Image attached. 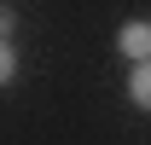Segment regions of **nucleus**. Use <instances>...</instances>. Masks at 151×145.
<instances>
[{
  "label": "nucleus",
  "mask_w": 151,
  "mask_h": 145,
  "mask_svg": "<svg viewBox=\"0 0 151 145\" xmlns=\"http://www.w3.org/2000/svg\"><path fill=\"white\" fill-rule=\"evenodd\" d=\"M12 23H18V18H12V6H0V41L12 35Z\"/></svg>",
  "instance_id": "20e7f679"
},
{
  "label": "nucleus",
  "mask_w": 151,
  "mask_h": 145,
  "mask_svg": "<svg viewBox=\"0 0 151 145\" xmlns=\"http://www.w3.org/2000/svg\"><path fill=\"white\" fill-rule=\"evenodd\" d=\"M12 75H18V47H12V41H0V87H6Z\"/></svg>",
  "instance_id": "7ed1b4c3"
},
{
  "label": "nucleus",
  "mask_w": 151,
  "mask_h": 145,
  "mask_svg": "<svg viewBox=\"0 0 151 145\" xmlns=\"http://www.w3.org/2000/svg\"><path fill=\"white\" fill-rule=\"evenodd\" d=\"M128 99L139 110H151V58H139V64L128 70Z\"/></svg>",
  "instance_id": "f03ea898"
},
{
  "label": "nucleus",
  "mask_w": 151,
  "mask_h": 145,
  "mask_svg": "<svg viewBox=\"0 0 151 145\" xmlns=\"http://www.w3.org/2000/svg\"><path fill=\"white\" fill-rule=\"evenodd\" d=\"M116 47H122V58H151V18H134V23H122L116 29Z\"/></svg>",
  "instance_id": "f257e3e1"
}]
</instances>
